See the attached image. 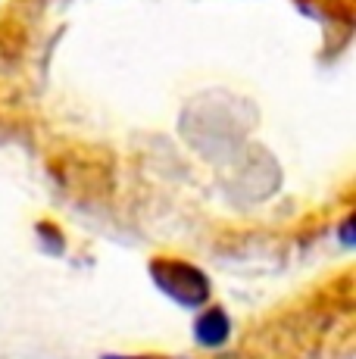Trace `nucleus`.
I'll return each mask as SVG.
<instances>
[{
    "label": "nucleus",
    "instance_id": "1",
    "mask_svg": "<svg viewBox=\"0 0 356 359\" xmlns=\"http://www.w3.org/2000/svg\"><path fill=\"white\" fill-rule=\"evenodd\" d=\"M150 281L182 309H203L213 294V281L200 266L175 257H160L150 262Z\"/></svg>",
    "mask_w": 356,
    "mask_h": 359
},
{
    "label": "nucleus",
    "instance_id": "2",
    "mask_svg": "<svg viewBox=\"0 0 356 359\" xmlns=\"http://www.w3.org/2000/svg\"><path fill=\"white\" fill-rule=\"evenodd\" d=\"M231 337V319L222 306H203L194 319V341L207 350L225 347Z\"/></svg>",
    "mask_w": 356,
    "mask_h": 359
},
{
    "label": "nucleus",
    "instance_id": "3",
    "mask_svg": "<svg viewBox=\"0 0 356 359\" xmlns=\"http://www.w3.org/2000/svg\"><path fill=\"white\" fill-rule=\"evenodd\" d=\"M104 359H163V356H128V353H107Z\"/></svg>",
    "mask_w": 356,
    "mask_h": 359
}]
</instances>
